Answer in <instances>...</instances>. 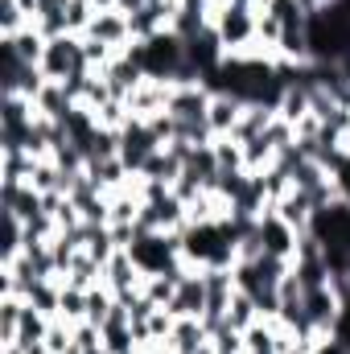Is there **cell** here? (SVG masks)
<instances>
[{"mask_svg": "<svg viewBox=\"0 0 350 354\" xmlns=\"http://www.w3.org/2000/svg\"><path fill=\"white\" fill-rule=\"evenodd\" d=\"M210 33L227 58L248 54L252 46H260V8L243 0H223L210 8Z\"/></svg>", "mask_w": 350, "mask_h": 354, "instance_id": "cell-1", "label": "cell"}, {"mask_svg": "<svg viewBox=\"0 0 350 354\" xmlns=\"http://www.w3.org/2000/svg\"><path fill=\"white\" fill-rule=\"evenodd\" d=\"M37 71L50 79V83H71L79 75H87V54H83V37L75 33H62V37H46V50H42V62Z\"/></svg>", "mask_w": 350, "mask_h": 354, "instance_id": "cell-2", "label": "cell"}, {"mask_svg": "<svg viewBox=\"0 0 350 354\" xmlns=\"http://www.w3.org/2000/svg\"><path fill=\"white\" fill-rule=\"evenodd\" d=\"M83 37H95V41L107 46L111 54H124V50H132V41H136V37H132V17H128L120 4H99Z\"/></svg>", "mask_w": 350, "mask_h": 354, "instance_id": "cell-3", "label": "cell"}, {"mask_svg": "<svg viewBox=\"0 0 350 354\" xmlns=\"http://www.w3.org/2000/svg\"><path fill=\"white\" fill-rule=\"evenodd\" d=\"M256 239H260L264 256H276V260H288V264H293V256H297V248H301V231L288 227L276 210H268V214L256 218Z\"/></svg>", "mask_w": 350, "mask_h": 354, "instance_id": "cell-4", "label": "cell"}, {"mask_svg": "<svg viewBox=\"0 0 350 354\" xmlns=\"http://www.w3.org/2000/svg\"><path fill=\"white\" fill-rule=\"evenodd\" d=\"M103 284H107V288L116 292V301H124V305H132V301L145 292V272L132 260V252H116V256L103 264Z\"/></svg>", "mask_w": 350, "mask_h": 354, "instance_id": "cell-5", "label": "cell"}, {"mask_svg": "<svg viewBox=\"0 0 350 354\" xmlns=\"http://www.w3.org/2000/svg\"><path fill=\"white\" fill-rule=\"evenodd\" d=\"M157 149H165V145L157 140V132H153L145 120H128V124H124V132H120V161L128 165V174H140L145 161H149Z\"/></svg>", "mask_w": 350, "mask_h": 354, "instance_id": "cell-6", "label": "cell"}, {"mask_svg": "<svg viewBox=\"0 0 350 354\" xmlns=\"http://www.w3.org/2000/svg\"><path fill=\"white\" fill-rule=\"evenodd\" d=\"M243 107H248V99H239V95H231V91H214V95H210V111H206L210 136H214V140L235 136V124H239Z\"/></svg>", "mask_w": 350, "mask_h": 354, "instance_id": "cell-7", "label": "cell"}, {"mask_svg": "<svg viewBox=\"0 0 350 354\" xmlns=\"http://www.w3.org/2000/svg\"><path fill=\"white\" fill-rule=\"evenodd\" d=\"M169 313H174V317H206V280H202L198 268H190V272L181 276Z\"/></svg>", "mask_w": 350, "mask_h": 354, "instance_id": "cell-8", "label": "cell"}, {"mask_svg": "<svg viewBox=\"0 0 350 354\" xmlns=\"http://www.w3.org/2000/svg\"><path fill=\"white\" fill-rule=\"evenodd\" d=\"M165 346H169V354H198L202 346H210V330L202 317H177Z\"/></svg>", "mask_w": 350, "mask_h": 354, "instance_id": "cell-9", "label": "cell"}, {"mask_svg": "<svg viewBox=\"0 0 350 354\" xmlns=\"http://www.w3.org/2000/svg\"><path fill=\"white\" fill-rule=\"evenodd\" d=\"M58 301H62V280L58 276H42L25 288V305H33L46 317H58Z\"/></svg>", "mask_w": 350, "mask_h": 354, "instance_id": "cell-10", "label": "cell"}, {"mask_svg": "<svg viewBox=\"0 0 350 354\" xmlns=\"http://www.w3.org/2000/svg\"><path fill=\"white\" fill-rule=\"evenodd\" d=\"M21 317H25V297L4 292V297H0V346H17Z\"/></svg>", "mask_w": 350, "mask_h": 354, "instance_id": "cell-11", "label": "cell"}, {"mask_svg": "<svg viewBox=\"0 0 350 354\" xmlns=\"http://www.w3.org/2000/svg\"><path fill=\"white\" fill-rule=\"evenodd\" d=\"M256 322H260V305H256L243 288H235V297H231V305H227L223 326H231V330H248V326H256Z\"/></svg>", "mask_w": 350, "mask_h": 354, "instance_id": "cell-12", "label": "cell"}, {"mask_svg": "<svg viewBox=\"0 0 350 354\" xmlns=\"http://www.w3.org/2000/svg\"><path fill=\"white\" fill-rule=\"evenodd\" d=\"M58 317L79 326L87 322V288H75V284H62V301H58Z\"/></svg>", "mask_w": 350, "mask_h": 354, "instance_id": "cell-13", "label": "cell"}, {"mask_svg": "<svg viewBox=\"0 0 350 354\" xmlns=\"http://www.w3.org/2000/svg\"><path fill=\"white\" fill-rule=\"evenodd\" d=\"M29 29V4L25 0H0V37H12Z\"/></svg>", "mask_w": 350, "mask_h": 354, "instance_id": "cell-14", "label": "cell"}, {"mask_svg": "<svg viewBox=\"0 0 350 354\" xmlns=\"http://www.w3.org/2000/svg\"><path fill=\"white\" fill-rule=\"evenodd\" d=\"M305 354H350V342L342 338V334H322V338L309 342Z\"/></svg>", "mask_w": 350, "mask_h": 354, "instance_id": "cell-15", "label": "cell"}, {"mask_svg": "<svg viewBox=\"0 0 350 354\" xmlns=\"http://www.w3.org/2000/svg\"><path fill=\"white\" fill-rule=\"evenodd\" d=\"M111 4H120V8H124V12L132 17V12H140V8H145L149 0H111Z\"/></svg>", "mask_w": 350, "mask_h": 354, "instance_id": "cell-16", "label": "cell"}, {"mask_svg": "<svg viewBox=\"0 0 350 354\" xmlns=\"http://www.w3.org/2000/svg\"><path fill=\"white\" fill-rule=\"evenodd\" d=\"M198 354H214V346H202V351H198Z\"/></svg>", "mask_w": 350, "mask_h": 354, "instance_id": "cell-17", "label": "cell"}, {"mask_svg": "<svg viewBox=\"0 0 350 354\" xmlns=\"http://www.w3.org/2000/svg\"><path fill=\"white\" fill-rule=\"evenodd\" d=\"M95 4H111V0H95Z\"/></svg>", "mask_w": 350, "mask_h": 354, "instance_id": "cell-18", "label": "cell"}]
</instances>
